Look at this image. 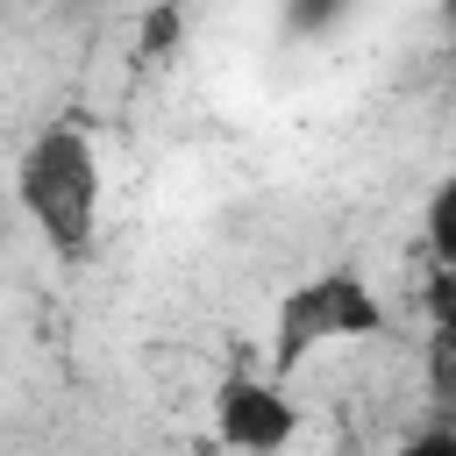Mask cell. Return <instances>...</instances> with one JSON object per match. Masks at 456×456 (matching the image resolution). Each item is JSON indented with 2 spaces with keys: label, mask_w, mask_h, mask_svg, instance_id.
I'll return each instance as SVG.
<instances>
[{
  "label": "cell",
  "mask_w": 456,
  "mask_h": 456,
  "mask_svg": "<svg viewBox=\"0 0 456 456\" xmlns=\"http://www.w3.org/2000/svg\"><path fill=\"white\" fill-rule=\"evenodd\" d=\"M420 242H428V256L456 278V171L428 192V207H420Z\"/></svg>",
  "instance_id": "obj_4"
},
{
  "label": "cell",
  "mask_w": 456,
  "mask_h": 456,
  "mask_svg": "<svg viewBox=\"0 0 456 456\" xmlns=\"http://www.w3.org/2000/svg\"><path fill=\"white\" fill-rule=\"evenodd\" d=\"M385 335V299L363 271H314L299 278L278 314H271V370H299L306 356L321 349H349V342H370Z\"/></svg>",
  "instance_id": "obj_2"
},
{
  "label": "cell",
  "mask_w": 456,
  "mask_h": 456,
  "mask_svg": "<svg viewBox=\"0 0 456 456\" xmlns=\"http://www.w3.org/2000/svg\"><path fill=\"white\" fill-rule=\"evenodd\" d=\"M399 456H456V428H420Z\"/></svg>",
  "instance_id": "obj_6"
},
{
  "label": "cell",
  "mask_w": 456,
  "mask_h": 456,
  "mask_svg": "<svg viewBox=\"0 0 456 456\" xmlns=\"http://www.w3.org/2000/svg\"><path fill=\"white\" fill-rule=\"evenodd\" d=\"M435 378H442V392L456 385V299H442V328H435Z\"/></svg>",
  "instance_id": "obj_5"
},
{
  "label": "cell",
  "mask_w": 456,
  "mask_h": 456,
  "mask_svg": "<svg viewBox=\"0 0 456 456\" xmlns=\"http://www.w3.org/2000/svg\"><path fill=\"white\" fill-rule=\"evenodd\" d=\"M299 435V406L271 370H228L214 385V442L235 456H285Z\"/></svg>",
  "instance_id": "obj_3"
},
{
  "label": "cell",
  "mask_w": 456,
  "mask_h": 456,
  "mask_svg": "<svg viewBox=\"0 0 456 456\" xmlns=\"http://www.w3.org/2000/svg\"><path fill=\"white\" fill-rule=\"evenodd\" d=\"M100 200H107V171H100V150L78 121H50L14 157V207L28 214V228L43 235L50 256H64V264L93 256Z\"/></svg>",
  "instance_id": "obj_1"
},
{
  "label": "cell",
  "mask_w": 456,
  "mask_h": 456,
  "mask_svg": "<svg viewBox=\"0 0 456 456\" xmlns=\"http://www.w3.org/2000/svg\"><path fill=\"white\" fill-rule=\"evenodd\" d=\"M449 36H456V0H449Z\"/></svg>",
  "instance_id": "obj_7"
}]
</instances>
